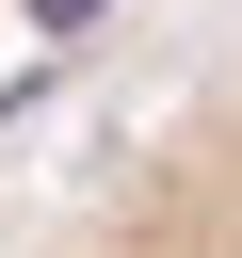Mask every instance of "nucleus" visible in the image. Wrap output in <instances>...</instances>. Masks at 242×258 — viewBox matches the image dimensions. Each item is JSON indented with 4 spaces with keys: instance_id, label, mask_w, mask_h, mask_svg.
I'll list each match as a JSON object with an SVG mask.
<instances>
[{
    "instance_id": "obj_1",
    "label": "nucleus",
    "mask_w": 242,
    "mask_h": 258,
    "mask_svg": "<svg viewBox=\"0 0 242 258\" xmlns=\"http://www.w3.org/2000/svg\"><path fill=\"white\" fill-rule=\"evenodd\" d=\"M32 32H97V0H32Z\"/></svg>"
}]
</instances>
